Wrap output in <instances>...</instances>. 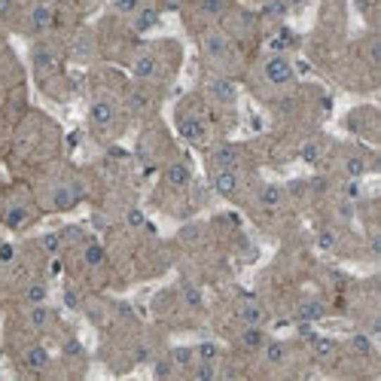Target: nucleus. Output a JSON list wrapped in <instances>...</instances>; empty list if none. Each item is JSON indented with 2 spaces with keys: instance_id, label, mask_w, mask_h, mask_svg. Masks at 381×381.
I'll use <instances>...</instances> for the list:
<instances>
[{
  "instance_id": "6e6552de",
  "label": "nucleus",
  "mask_w": 381,
  "mask_h": 381,
  "mask_svg": "<svg viewBox=\"0 0 381 381\" xmlns=\"http://www.w3.org/2000/svg\"><path fill=\"white\" fill-rule=\"evenodd\" d=\"M165 187L174 189V192H183V189H189V183H192V165L189 159H174L168 162V168H165Z\"/></svg>"
},
{
  "instance_id": "0eeeda50",
  "label": "nucleus",
  "mask_w": 381,
  "mask_h": 381,
  "mask_svg": "<svg viewBox=\"0 0 381 381\" xmlns=\"http://www.w3.org/2000/svg\"><path fill=\"white\" fill-rule=\"evenodd\" d=\"M208 168L223 171V168H241V146L235 144H217L208 150Z\"/></svg>"
},
{
  "instance_id": "6ab92c4d",
  "label": "nucleus",
  "mask_w": 381,
  "mask_h": 381,
  "mask_svg": "<svg viewBox=\"0 0 381 381\" xmlns=\"http://www.w3.org/2000/svg\"><path fill=\"white\" fill-rule=\"evenodd\" d=\"M263 357L272 366L284 363V360H287V345H281V342H266V345H263Z\"/></svg>"
},
{
  "instance_id": "412c9836",
  "label": "nucleus",
  "mask_w": 381,
  "mask_h": 381,
  "mask_svg": "<svg viewBox=\"0 0 381 381\" xmlns=\"http://www.w3.org/2000/svg\"><path fill=\"white\" fill-rule=\"evenodd\" d=\"M332 354H336V342H330V339H314V357H318V360H330Z\"/></svg>"
},
{
  "instance_id": "f257e3e1",
  "label": "nucleus",
  "mask_w": 381,
  "mask_h": 381,
  "mask_svg": "<svg viewBox=\"0 0 381 381\" xmlns=\"http://www.w3.org/2000/svg\"><path fill=\"white\" fill-rule=\"evenodd\" d=\"M201 55H204V61L211 64L213 73L235 77L241 70L238 43H235V37H229L223 27H204L201 31Z\"/></svg>"
},
{
  "instance_id": "9d476101",
  "label": "nucleus",
  "mask_w": 381,
  "mask_h": 381,
  "mask_svg": "<svg viewBox=\"0 0 381 381\" xmlns=\"http://www.w3.org/2000/svg\"><path fill=\"white\" fill-rule=\"evenodd\" d=\"M254 204H256L259 211H266V213L281 211V204H284V189L275 187V183H263V187H256V192H254Z\"/></svg>"
},
{
  "instance_id": "f8f14e48",
  "label": "nucleus",
  "mask_w": 381,
  "mask_h": 381,
  "mask_svg": "<svg viewBox=\"0 0 381 381\" xmlns=\"http://www.w3.org/2000/svg\"><path fill=\"white\" fill-rule=\"evenodd\" d=\"M195 13L204 22H223V15L229 13V0H195Z\"/></svg>"
},
{
  "instance_id": "4be33fe9",
  "label": "nucleus",
  "mask_w": 381,
  "mask_h": 381,
  "mask_svg": "<svg viewBox=\"0 0 381 381\" xmlns=\"http://www.w3.org/2000/svg\"><path fill=\"white\" fill-rule=\"evenodd\" d=\"M46 299V287L43 284H27L25 287V302L27 305H40Z\"/></svg>"
},
{
  "instance_id": "aec40b11",
  "label": "nucleus",
  "mask_w": 381,
  "mask_h": 381,
  "mask_svg": "<svg viewBox=\"0 0 381 381\" xmlns=\"http://www.w3.org/2000/svg\"><path fill=\"white\" fill-rule=\"evenodd\" d=\"M168 357H171V363L177 369H189L195 363V348H174Z\"/></svg>"
},
{
  "instance_id": "423d86ee",
  "label": "nucleus",
  "mask_w": 381,
  "mask_h": 381,
  "mask_svg": "<svg viewBox=\"0 0 381 381\" xmlns=\"http://www.w3.org/2000/svg\"><path fill=\"white\" fill-rule=\"evenodd\" d=\"M211 187L217 189L223 199H241L247 189V177L241 168H223V171H211Z\"/></svg>"
},
{
  "instance_id": "1a4fd4ad",
  "label": "nucleus",
  "mask_w": 381,
  "mask_h": 381,
  "mask_svg": "<svg viewBox=\"0 0 381 381\" xmlns=\"http://www.w3.org/2000/svg\"><path fill=\"white\" fill-rule=\"evenodd\" d=\"M153 104H156L153 92H150V86H144V82H141V86H132V89L125 92V110H128V113L146 116L153 110Z\"/></svg>"
},
{
  "instance_id": "a211bd4d",
  "label": "nucleus",
  "mask_w": 381,
  "mask_h": 381,
  "mask_svg": "<svg viewBox=\"0 0 381 381\" xmlns=\"http://www.w3.org/2000/svg\"><path fill=\"white\" fill-rule=\"evenodd\" d=\"M49 22H52L49 6H34V9H31V31H34V34L46 31V27H49Z\"/></svg>"
},
{
  "instance_id": "4468645a",
  "label": "nucleus",
  "mask_w": 381,
  "mask_h": 381,
  "mask_svg": "<svg viewBox=\"0 0 381 381\" xmlns=\"http://www.w3.org/2000/svg\"><path fill=\"white\" fill-rule=\"evenodd\" d=\"M25 366L31 369V373H40V369L49 366V354H46L40 345H31L25 351Z\"/></svg>"
},
{
  "instance_id": "20e7f679",
  "label": "nucleus",
  "mask_w": 381,
  "mask_h": 381,
  "mask_svg": "<svg viewBox=\"0 0 381 381\" xmlns=\"http://www.w3.org/2000/svg\"><path fill=\"white\" fill-rule=\"evenodd\" d=\"M89 123L98 135H116L119 132V104L113 98H95L89 107Z\"/></svg>"
},
{
  "instance_id": "f3484780",
  "label": "nucleus",
  "mask_w": 381,
  "mask_h": 381,
  "mask_svg": "<svg viewBox=\"0 0 381 381\" xmlns=\"http://www.w3.org/2000/svg\"><path fill=\"white\" fill-rule=\"evenodd\" d=\"M159 22V9H153L150 4H146L141 13H137L135 18H132V25H135V31H150V27Z\"/></svg>"
},
{
  "instance_id": "ddd939ff",
  "label": "nucleus",
  "mask_w": 381,
  "mask_h": 381,
  "mask_svg": "<svg viewBox=\"0 0 381 381\" xmlns=\"http://www.w3.org/2000/svg\"><path fill=\"white\" fill-rule=\"evenodd\" d=\"M238 318H241V323H244V327H263L268 314H266V308H263L259 302H241Z\"/></svg>"
},
{
  "instance_id": "9b49d317",
  "label": "nucleus",
  "mask_w": 381,
  "mask_h": 381,
  "mask_svg": "<svg viewBox=\"0 0 381 381\" xmlns=\"http://www.w3.org/2000/svg\"><path fill=\"white\" fill-rule=\"evenodd\" d=\"M266 342H268V336H266L263 327H244L241 330V336H238V345L244 348L247 354H259Z\"/></svg>"
},
{
  "instance_id": "7ed1b4c3",
  "label": "nucleus",
  "mask_w": 381,
  "mask_h": 381,
  "mask_svg": "<svg viewBox=\"0 0 381 381\" xmlns=\"http://www.w3.org/2000/svg\"><path fill=\"white\" fill-rule=\"evenodd\" d=\"M259 73H263L266 86L272 89H290L296 82V70H293V61L287 58L284 52H272L259 61Z\"/></svg>"
},
{
  "instance_id": "2eb2a0df",
  "label": "nucleus",
  "mask_w": 381,
  "mask_h": 381,
  "mask_svg": "<svg viewBox=\"0 0 381 381\" xmlns=\"http://www.w3.org/2000/svg\"><path fill=\"white\" fill-rule=\"evenodd\" d=\"M144 6H146V0H110V9H113L116 15H125V18H135Z\"/></svg>"
},
{
  "instance_id": "39448f33",
  "label": "nucleus",
  "mask_w": 381,
  "mask_h": 381,
  "mask_svg": "<svg viewBox=\"0 0 381 381\" xmlns=\"http://www.w3.org/2000/svg\"><path fill=\"white\" fill-rule=\"evenodd\" d=\"M204 95H208L211 107H217V110H232L238 104V86L226 73H213L208 80V86H204Z\"/></svg>"
},
{
  "instance_id": "5701e85b",
  "label": "nucleus",
  "mask_w": 381,
  "mask_h": 381,
  "mask_svg": "<svg viewBox=\"0 0 381 381\" xmlns=\"http://www.w3.org/2000/svg\"><path fill=\"white\" fill-rule=\"evenodd\" d=\"M287 4H293V6H299V4H305V0H287Z\"/></svg>"
},
{
  "instance_id": "dca6fc26",
  "label": "nucleus",
  "mask_w": 381,
  "mask_h": 381,
  "mask_svg": "<svg viewBox=\"0 0 381 381\" xmlns=\"http://www.w3.org/2000/svg\"><path fill=\"white\" fill-rule=\"evenodd\" d=\"M180 296H183V302H187L189 308H195V311H201V308H204V296H201V290H199L195 284L180 281Z\"/></svg>"
},
{
  "instance_id": "f03ea898",
  "label": "nucleus",
  "mask_w": 381,
  "mask_h": 381,
  "mask_svg": "<svg viewBox=\"0 0 381 381\" xmlns=\"http://www.w3.org/2000/svg\"><path fill=\"white\" fill-rule=\"evenodd\" d=\"M174 123L177 132L187 144L192 146H208L211 144V116H208V104L199 95L183 98L177 110H174Z\"/></svg>"
}]
</instances>
